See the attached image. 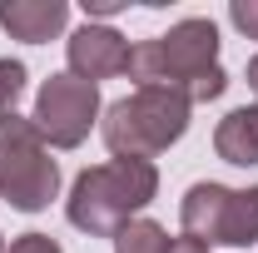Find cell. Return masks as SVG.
<instances>
[{"label":"cell","instance_id":"cell-1","mask_svg":"<svg viewBox=\"0 0 258 253\" xmlns=\"http://www.w3.org/2000/svg\"><path fill=\"white\" fill-rule=\"evenodd\" d=\"M129 80L174 90L189 104H209L228 90V75L219 65V25L214 20H179L154 40L129 45Z\"/></svg>","mask_w":258,"mask_h":253},{"label":"cell","instance_id":"cell-2","mask_svg":"<svg viewBox=\"0 0 258 253\" xmlns=\"http://www.w3.org/2000/svg\"><path fill=\"white\" fill-rule=\"evenodd\" d=\"M154 194H159V169L149 159H109L70 184L64 219L90 238H114L154 204Z\"/></svg>","mask_w":258,"mask_h":253},{"label":"cell","instance_id":"cell-3","mask_svg":"<svg viewBox=\"0 0 258 253\" xmlns=\"http://www.w3.org/2000/svg\"><path fill=\"white\" fill-rule=\"evenodd\" d=\"M189 99L174 95V90H159V85H134V95L114 99L99 119V134L109 144L114 159H149L164 154L169 144L184 139L189 129Z\"/></svg>","mask_w":258,"mask_h":253},{"label":"cell","instance_id":"cell-4","mask_svg":"<svg viewBox=\"0 0 258 253\" xmlns=\"http://www.w3.org/2000/svg\"><path fill=\"white\" fill-rule=\"evenodd\" d=\"M60 194V164L50 159L45 134L25 114H0V204L40 214Z\"/></svg>","mask_w":258,"mask_h":253},{"label":"cell","instance_id":"cell-5","mask_svg":"<svg viewBox=\"0 0 258 253\" xmlns=\"http://www.w3.org/2000/svg\"><path fill=\"white\" fill-rule=\"evenodd\" d=\"M179 223L199 243H224V248H248L258 243V184L248 189H228V184H194L179 199Z\"/></svg>","mask_w":258,"mask_h":253},{"label":"cell","instance_id":"cell-6","mask_svg":"<svg viewBox=\"0 0 258 253\" xmlns=\"http://www.w3.org/2000/svg\"><path fill=\"white\" fill-rule=\"evenodd\" d=\"M35 129L55 149H80L99 119V85L75 80V75H50L35 95Z\"/></svg>","mask_w":258,"mask_h":253},{"label":"cell","instance_id":"cell-7","mask_svg":"<svg viewBox=\"0 0 258 253\" xmlns=\"http://www.w3.org/2000/svg\"><path fill=\"white\" fill-rule=\"evenodd\" d=\"M64 55H70V75L75 80H114V75H129V40L114 25H80V30L70 35V45H64Z\"/></svg>","mask_w":258,"mask_h":253},{"label":"cell","instance_id":"cell-8","mask_svg":"<svg viewBox=\"0 0 258 253\" xmlns=\"http://www.w3.org/2000/svg\"><path fill=\"white\" fill-rule=\"evenodd\" d=\"M64 20H70L64 0H0V25L10 30V40H25V45L55 40Z\"/></svg>","mask_w":258,"mask_h":253},{"label":"cell","instance_id":"cell-9","mask_svg":"<svg viewBox=\"0 0 258 253\" xmlns=\"http://www.w3.org/2000/svg\"><path fill=\"white\" fill-rule=\"evenodd\" d=\"M214 154L224 159V164H238V169L258 164V99L219 119V129H214Z\"/></svg>","mask_w":258,"mask_h":253},{"label":"cell","instance_id":"cell-10","mask_svg":"<svg viewBox=\"0 0 258 253\" xmlns=\"http://www.w3.org/2000/svg\"><path fill=\"white\" fill-rule=\"evenodd\" d=\"M169 243H174L169 228L154 219H134L114 233V253H169Z\"/></svg>","mask_w":258,"mask_h":253},{"label":"cell","instance_id":"cell-11","mask_svg":"<svg viewBox=\"0 0 258 253\" xmlns=\"http://www.w3.org/2000/svg\"><path fill=\"white\" fill-rule=\"evenodd\" d=\"M25 95V65L0 60V114H15V99Z\"/></svg>","mask_w":258,"mask_h":253},{"label":"cell","instance_id":"cell-12","mask_svg":"<svg viewBox=\"0 0 258 253\" xmlns=\"http://www.w3.org/2000/svg\"><path fill=\"white\" fill-rule=\"evenodd\" d=\"M228 20L248 35V40H258V0H233L228 5Z\"/></svg>","mask_w":258,"mask_h":253},{"label":"cell","instance_id":"cell-13","mask_svg":"<svg viewBox=\"0 0 258 253\" xmlns=\"http://www.w3.org/2000/svg\"><path fill=\"white\" fill-rule=\"evenodd\" d=\"M0 253H60V243L50 233H20V238H10V248H0Z\"/></svg>","mask_w":258,"mask_h":253},{"label":"cell","instance_id":"cell-14","mask_svg":"<svg viewBox=\"0 0 258 253\" xmlns=\"http://www.w3.org/2000/svg\"><path fill=\"white\" fill-rule=\"evenodd\" d=\"M119 5H124V0H85V15H99V20H109Z\"/></svg>","mask_w":258,"mask_h":253},{"label":"cell","instance_id":"cell-15","mask_svg":"<svg viewBox=\"0 0 258 253\" xmlns=\"http://www.w3.org/2000/svg\"><path fill=\"white\" fill-rule=\"evenodd\" d=\"M243 80H248V90H253V95H258V55H253V60H248V70H243Z\"/></svg>","mask_w":258,"mask_h":253},{"label":"cell","instance_id":"cell-16","mask_svg":"<svg viewBox=\"0 0 258 253\" xmlns=\"http://www.w3.org/2000/svg\"><path fill=\"white\" fill-rule=\"evenodd\" d=\"M0 248H5V243H0Z\"/></svg>","mask_w":258,"mask_h":253}]
</instances>
